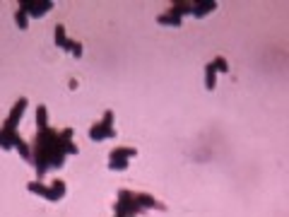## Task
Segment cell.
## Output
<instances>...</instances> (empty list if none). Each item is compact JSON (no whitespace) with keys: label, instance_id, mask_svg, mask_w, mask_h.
<instances>
[{"label":"cell","instance_id":"cell-1","mask_svg":"<svg viewBox=\"0 0 289 217\" xmlns=\"http://www.w3.org/2000/svg\"><path fill=\"white\" fill-rule=\"evenodd\" d=\"M78 145L72 143V128L65 130H39L36 135V154H31V160L36 162V176H44L48 169L65 164V154H78Z\"/></svg>","mask_w":289,"mask_h":217},{"label":"cell","instance_id":"cell-2","mask_svg":"<svg viewBox=\"0 0 289 217\" xmlns=\"http://www.w3.org/2000/svg\"><path fill=\"white\" fill-rule=\"evenodd\" d=\"M55 44H58V48H63V51H70L75 58H82V53H85V48H82L80 41H70L65 36V27H63V24L55 27Z\"/></svg>","mask_w":289,"mask_h":217},{"label":"cell","instance_id":"cell-3","mask_svg":"<svg viewBox=\"0 0 289 217\" xmlns=\"http://www.w3.org/2000/svg\"><path fill=\"white\" fill-rule=\"evenodd\" d=\"M20 10H24V12L31 15V17H44L53 10V3H51V0H44V3H29V0H22V3H20Z\"/></svg>","mask_w":289,"mask_h":217},{"label":"cell","instance_id":"cell-4","mask_svg":"<svg viewBox=\"0 0 289 217\" xmlns=\"http://www.w3.org/2000/svg\"><path fill=\"white\" fill-rule=\"evenodd\" d=\"M89 137H92L94 143H102V140L116 137V130H113V126H106L104 121H99V123H94L92 128H89Z\"/></svg>","mask_w":289,"mask_h":217},{"label":"cell","instance_id":"cell-5","mask_svg":"<svg viewBox=\"0 0 289 217\" xmlns=\"http://www.w3.org/2000/svg\"><path fill=\"white\" fill-rule=\"evenodd\" d=\"M133 195H135V201H138V205H140L142 210H166L164 203H159L155 195H149V193H135L133 191Z\"/></svg>","mask_w":289,"mask_h":217},{"label":"cell","instance_id":"cell-6","mask_svg":"<svg viewBox=\"0 0 289 217\" xmlns=\"http://www.w3.org/2000/svg\"><path fill=\"white\" fill-rule=\"evenodd\" d=\"M65 191H68V188H65V181H61V179H55L53 184L48 186V193H51V198H48V201H51V203L63 201V198H65Z\"/></svg>","mask_w":289,"mask_h":217},{"label":"cell","instance_id":"cell-7","mask_svg":"<svg viewBox=\"0 0 289 217\" xmlns=\"http://www.w3.org/2000/svg\"><path fill=\"white\" fill-rule=\"evenodd\" d=\"M215 10H217V3H215V0H207V3H193V12H190V15L205 17V15H210V12H215Z\"/></svg>","mask_w":289,"mask_h":217},{"label":"cell","instance_id":"cell-8","mask_svg":"<svg viewBox=\"0 0 289 217\" xmlns=\"http://www.w3.org/2000/svg\"><path fill=\"white\" fill-rule=\"evenodd\" d=\"M205 87L210 89V92L217 87V70L212 68V63L205 65Z\"/></svg>","mask_w":289,"mask_h":217},{"label":"cell","instance_id":"cell-9","mask_svg":"<svg viewBox=\"0 0 289 217\" xmlns=\"http://www.w3.org/2000/svg\"><path fill=\"white\" fill-rule=\"evenodd\" d=\"M128 157H138V150L133 147H118L109 154V160H128Z\"/></svg>","mask_w":289,"mask_h":217},{"label":"cell","instance_id":"cell-10","mask_svg":"<svg viewBox=\"0 0 289 217\" xmlns=\"http://www.w3.org/2000/svg\"><path fill=\"white\" fill-rule=\"evenodd\" d=\"M169 12H174V15H179L181 19H183V15H190V12H193V3H174L171 8H169Z\"/></svg>","mask_w":289,"mask_h":217},{"label":"cell","instance_id":"cell-11","mask_svg":"<svg viewBox=\"0 0 289 217\" xmlns=\"http://www.w3.org/2000/svg\"><path fill=\"white\" fill-rule=\"evenodd\" d=\"M157 22L166 24V27H181V22H183V19H181L179 15H174V12H169V10H166L164 15H159V19H157Z\"/></svg>","mask_w":289,"mask_h":217},{"label":"cell","instance_id":"cell-12","mask_svg":"<svg viewBox=\"0 0 289 217\" xmlns=\"http://www.w3.org/2000/svg\"><path fill=\"white\" fill-rule=\"evenodd\" d=\"M27 188H29L31 193H36V195H41V198H51V193H48V186H44L41 184V181H29V184H27Z\"/></svg>","mask_w":289,"mask_h":217},{"label":"cell","instance_id":"cell-13","mask_svg":"<svg viewBox=\"0 0 289 217\" xmlns=\"http://www.w3.org/2000/svg\"><path fill=\"white\" fill-rule=\"evenodd\" d=\"M36 126H39V130L48 128V109L44 104H39V109H36Z\"/></svg>","mask_w":289,"mask_h":217},{"label":"cell","instance_id":"cell-14","mask_svg":"<svg viewBox=\"0 0 289 217\" xmlns=\"http://www.w3.org/2000/svg\"><path fill=\"white\" fill-rule=\"evenodd\" d=\"M210 63H212V68H215V70H217V72H229V63H227V61H224V58H222V56L212 58Z\"/></svg>","mask_w":289,"mask_h":217},{"label":"cell","instance_id":"cell-15","mask_svg":"<svg viewBox=\"0 0 289 217\" xmlns=\"http://www.w3.org/2000/svg\"><path fill=\"white\" fill-rule=\"evenodd\" d=\"M15 22H17V27H20V29H27V27H29V15H27V12H24V10H17L15 12Z\"/></svg>","mask_w":289,"mask_h":217},{"label":"cell","instance_id":"cell-16","mask_svg":"<svg viewBox=\"0 0 289 217\" xmlns=\"http://www.w3.org/2000/svg\"><path fill=\"white\" fill-rule=\"evenodd\" d=\"M128 167H130V162H128V160H111V162H109V169H111V171H125Z\"/></svg>","mask_w":289,"mask_h":217},{"label":"cell","instance_id":"cell-17","mask_svg":"<svg viewBox=\"0 0 289 217\" xmlns=\"http://www.w3.org/2000/svg\"><path fill=\"white\" fill-rule=\"evenodd\" d=\"M15 147H17V150H20V152H22V157H24V160H27V162H31V150H29V147H27V145L22 143V140H20V143L15 145Z\"/></svg>","mask_w":289,"mask_h":217},{"label":"cell","instance_id":"cell-18","mask_svg":"<svg viewBox=\"0 0 289 217\" xmlns=\"http://www.w3.org/2000/svg\"><path fill=\"white\" fill-rule=\"evenodd\" d=\"M0 147H3V150H12V143L8 140V135H5L3 128H0Z\"/></svg>","mask_w":289,"mask_h":217}]
</instances>
